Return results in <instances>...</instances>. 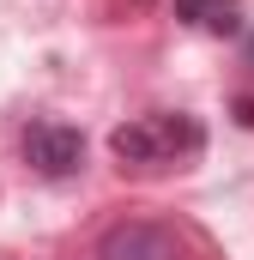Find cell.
<instances>
[{"instance_id":"obj_1","label":"cell","mask_w":254,"mask_h":260,"mask_svg":"<svg viewBox=\"0 0 254 260\" xmlns=\"http://www.w3.org/2000/svg\"><path fill=\"white\" fill-rule=\"evenodd\" d=\"M109 151H115L121 170H139V176L182 170L206 151V121L188 115V109H145V115H133L109 133Z\"/></svg>"},{"instance_id":"obj_2","label":"cell","mask_w":254,"mask_h":260,"mask_svg":"<svg viewBox=\"0 0 254 260\" xmlns=\"http://www.w3.org/2000/svg\"><path fill=\"white\" fill-rule=\"evenodd\" d=\"M97 260H188V242L157 218H121L97 236Z\"/></svg>"},{"instance_id":"obj_3","label":"cell","mask_w":254,"mask_h":260,"mask_svg":"<svg viewBox=\"0 0 254 260\" xmlns=\"http://www.w3.org/2000/svg\"><path fill=\"white\" fill-rule=\"evenodd\" d=\"M18 151H24V164H30L37 176H49V182H67V176L85 170V133L67 127V121H30L24 139H18Z\"/></svg>"},{"instance_id":"obj_4","label":"cell","mask_w":254,"mask_h":260,"mask_svg":"<svg viewBox=\"0 0 254 260\" xmlns=\"http://www.w3.org/2000/svg\"><path fill=\"white\" fill-rule=\"evenodd\" d=\"M176 18H188L194 30L230 37V30H242V0H176Z\"/></svg>"}]
</instances>
